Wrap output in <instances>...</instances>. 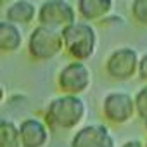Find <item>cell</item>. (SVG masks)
<instances>
[{
	"label": "cell",
	"mask_w": 147,
	"mask_h": 147,
	"mask_svg": "<svg viewBox=\"0 0 147 147\" xmlns=\"http://www.w3.org/2000/svg\"><path fill=\"white\" fill-rule=\"evenodd\" d=\"M88 116V106L82 95L57 94L43 109V121L50 131H75Z\"/></svg>",
	"instance_id": "cell-1"
},
{
	"label": "cell",
	"mask_w": 147,
	"mask_h": 147,
	"mask_svg": "<svg viewBox=\"0 0 147 147\" xmlns=\"http://www.w3.org/2000/svg\"><path fill=\"white\" fill-rule=\"evenodd\" d=\"M62 45L64 52L71 61H90L99 47V35L95 24L76 19L73 24L62 30Z\"/></svg>",
	"instance_id": "cell-2"
},
{
	"label": "cell",
	"mask_w": 147,
	"mask_h": 147,
	"mask_svg": "<svg viewBox=\"0 0 147 147\" xmlns=\"http://www.w3.org/2000/svg\"><path fill=\"white\" fill-rule=\"evenodd\" d=\"M24 43L28 57L33 62H47L64 52L62 31L43 24H36L35 28H31Z\"/></svg>",
	"instance_id": "cell-3"
},
{
	"label": "cell",
	"mask_w": 147,
	"mask_h": 147,
	"mask_svg": "<svg viewBox=\"0 0 147 147\" xmlns=\"http://www.w3.org/2000/svg\"><path fill=\"white\" fill-rule=\"evenodd\" d=\"M100 116L107 126H123L137 118L133 94L126 90H107L100 100Z\"/></svg>",
	"instance_id": "cell-4"
},
{
	"label": "cell",
	"mask_w": 147,
	"mask_h": 147,
	"mask_svg": "<svg viewBox=\"0 0 147 147\" xmlns=\"http://www.w3.org/2000/svg\"><path fill=\"white\" fill-rule=\"evenodd\" d=\"M138 50L131 45L114 47L104 59V73L113 82H130L137 76Z\"/></svg>",
	"instance_id": "cell-5"
},
{
	"label": "cell",
	"mask_w": 147,
	"mask_h": 147,
	"mask_svg": "<svg viewBox=\"0 0 147 147\" xmlns=\"http://www.w3.org/2000/svg\"><path fill=\"white\" fill-rule=\"evenodd\" d=\"M92 87V71L87 62L69 61L61 66L55 75V88L59 94L83 95Z\"/></svg>",
	"instance_id": "cell-6"
},
{
	"label": "cell",
	"mask_w": 147,
	"mask_h": 147,
	"mask_svg": "<svg viewBox=\"0 0 147 147\" xmlns=\"http://www.w3.org/2000/svg\"><path fill=\"white\" fill-rule=\"evenodd\" d=\"M78 19L75 4L69 0H43L36 11V23L55 30H64Z\"/></svg>",
	"instance_id": "cell-7"
},
{
	"label": "cell",
	"mask_w": 147,
	"mask_h": 147,
	"mask_svg": "<svg viewBox=\"0 0 147 147\" xmlns=\"http://www.w3.org/2000/svg\"><path fill=\"white\" fill-rule=\"evenodd\" d=\"M71 147H116L114 135L106 123H90L75 130Z\"/></svg>",
	"instance_id": "cell-8"
},
{
	"label": "cell",
	"mask_w": 147,
	"mask_h": 147,
	"mask_svg": "<svg viewBox=\"0 0 147 147\" xmlns=\"http://www.w3.org/2000/svg\"><path fill=\"white\" fill-rule=\"evenodd\" d=\"M21 147H47L50 142V128L38 116H26L18 123Z\"/></svg>",
	"instance_id": "cell-9"
},
{
	"label": "cell",
	"mask_w": 147,
	"mask_h": 147,
	"mask_svg": "<svg viewBox=\"0 0 147 147\" xmlns=\"http://www.w3.org/2000/svg\"><path fill=\"white\" fill-rule=\"evenodd\" d=\"M75 9L78 19L99 24L102 19L114 12V0H76Z\"/></svg>",
	"instance_id": "cell-10"
},
{
	"label": "cell",
	"mask_w": 147,
	"mask_h": 147,
	"mask_svg": "<svg viewBox=\"0 0 147 147\" xmlns=\"http://www.w3.org/2000/svg\"><path fill=\"white\" fill-rule=\"evenodd\" d=\"M24 42L26 40H24L21 26L7 19H0V54L2 55L16 54L23 49Z\"/></svg>",
	"instance_id": "cell-11"
},
{
	"label": "cell",
	"mask_w": 147,
	"mask_h": 147,
	"mask_svg": "<svg viewBox=\"0 0 147 147\" xmlns=\"http://www.w3.org/2000/svg\"><path fill=\"white\" fill-rule=\"evenodd\" d=\"M38 7L31 0H14L4 9V19L18 26H31L36 21Z\"/></svg>",
	"instance_id": "cell-12"
},
{
	"label": "cell",
	"mask_w": 147,
	"mask_h": 147,
	"mask_svg": "<svg viewBox=\"0 0 147 147\" xmlns=\"http://www.w3.org/2000/svg\"><path fill=\"white\" fill-rule=\"evenodd\" d=\"M0 147H21L18 123L9 118H0Z\"/></svg>",
	"instance_id": "cell-13"
},
{
	"label": "cell",
	"mask_w": 147,
	"mask_h": 147,
	"mask_svg": "<svg viewBox=\"0 0 147 147\" xmlns=\"http://www.w3.org/2000/svg\"><path fill=\"white\" fill-rule=\"evenodd\" d=\"M130 16L135 24H138L140 28H147V0H131Z\"/></svg>",
	"instance_id": "cell-14"
},
{
	"label": "cell",
	"mask_w": 147,
	"mask_h": 147,
	"mask_svg": "<svg viewBox=\"0 0 147 147\" xmlns=\"http://www.w3.org/2000/svg\"><path fill=\"white\" fill-rule=\"evenodd\" d=\"M133 100H135L137 118H140V116L147 111V83H144V85L133 94Z\"/></svg>",
	"instance_id": "cell-15"
},
{
	"label": "cell",
	"mask_w": 147,
	"mask_h": 147,
	"mask_svg": "<svg viewBox=\"0 0 147 147\" xmlns=\"http://www.w3.org/2000/svg\"><path fill=\"white\" fill-rule=\"evenodd\" d=\"M137 76L142 83H147V52L140 54L138 57V69H137Z\"/></svg>",
	"instance_id": "cell-16"
},
{
	"label": "cell",
	"mask_w": 147,
	"mask_h": 147,
	"mask_svg": "<svg viewBox=\"0 0 147 147\" xmlns=\"http://www.w3.org/2000/svg\"><path fill=\"white\" fill-rule=\"evenodd\" d=\"M119 147H144V142L140 140V138H131V140H126L123 145H119Z\"/></svg>",
	"instance_id": "cell-17"
},
{
	"label": "cell",
	"mask_w": 147,
	"mask_h": 147,
	"mask_svg": "<svg viewBox=\"0 0 147 147\" xmlns=\"http://www.w3.org/2000/svg\"><path fill=\"white\" fill-rule=\"evenodd\" d=\"M5 99H7V90H5V87L2 83H0V106L5 102Z\"/></svg>",
	"instance_id": "cell-18"
},
{
	"label": "cell",
	"mask_w": 147,
	"mask_h": 147,
	"mask_svg": "<svg viewBox=\"0 0 147 147\" xmlns=\"http://www.w3.org/2000/svg\"><path fill=\"white\" fill-rule=\"evenodd\" d=\"M138 119H140V123H142V126H144V130L147 131V111H145V113H144V114H142V116H140Z\"/></svg>",
	"instance_id": "cell-19"
},
{
	"label": "cell",
	"mask_w": 147,
	"mask_h": 147,
	"mask_svg": "<svg viewBox=\"0 0 147 147\" xmlns=\"http://www.w3.org/2000/svg\"><path fill=\"white\" fill-rule=\"evenodd\" d=\"M11 2H14V0H0V9H5Z\"/></svg>",
	"instance_id": "cell-20"
},
{
	"label": "cell",
	"mask_w": 147,
	"mask_h": 147,
	"mask_svg": "<svg viewBox=\"0 0 147 147\" xmlns=\"http://www.w3.org/2000/svg\"><path fill=\"white\" fill-rule=\"evenodd\" d=\"M144 147H147V138H145V140H144Z\"/></svg>",
	"instance_id": "cell-21"
}]
</instances>
